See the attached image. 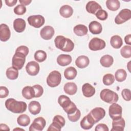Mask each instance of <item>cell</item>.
Listing matches in <instances>:
<instances>
[{
	"mask_svg": "<svg viewBox=\"0 0 131 131\" xmlns=\"http://www.w3.org/2000/svg\"><path fill=\"white\" fill-rule=\"evenodd\" d=\"M26 10H27L25 6L21 4L18 5L14 8V13L18 15H21L24 14L26 13Z\"/></svg>",
	"mask_w": 131,
	"mask_h": 131,
	"instance_id": "60d3db41",
	"label": "cell"
},
{
	"mask_svg": "<svg viewBox=\"0 0 131 131\" xmlns=\"http://www.w3.org/2000/svg\"><path fill=\"white\" fill-rule=\"evenodd\" d=\"M33 88L35 91V98H38L42 96L43 93V89L41 85L39 84H35L33 86Z\"/></svg>",
	"mask_w": 131,
	"mask_h": 131,
	"instance_id": "7bdbcfd3",
	"label": "cell"
},
{
	"mask_svg": "<svg viewBox=\"0 0 131 131\" xmlns=\"http://www.w3.org/2000/svg\"><path fill=\"white\" fill-rule=\"evenodd\" d=\"M39 65L34 61H31L29 62L26 66V70L27 73L31 76H35L39 72Z\"/></svg>",
	"mask_w": 131,
	"mask_h": 131,
	"instance_id": "5bb4252c",
	"label": "cell"
},
{
	"mask_svg": "<svg viewBox=\"0 0 131 131\" xmlns=\"http://www.w3.org/2000/svg\"><path fill=\"white\" fill-rule=\"evenodd\" d=\"M47 53L43 50H37L34 54V59L39 62L44 61L47 58Z\"/></svg>",
	"mask_w": 131,
	"mask_h": 131,
	"instance_id": "8d00e7d4",
	"label": "cell"
},
{
	"mask_svg": "<svg viewBox=\"0 0 131 131\" xmlns=\"http://www.w3.org/2000/svg\"><path fill=\"white\" fill-rule=\"evenodd\" d=\"M85 9L88 13L95 15L97 11L102 9V7L95 1H89L86 5Z\"/></svg>",
	"mask_w": 131,
	"mask_h": 131,
	"instance_id": "ac0fdd59",
	"label": "cell"
},
{
	"mask_svg": "<svg viewBox=\"0 0 131 131\" xmlns=\"http://www.w3.org/2000/svg\"><path fill=\"white\" fill-rule=\"evenodd\" d=\"M58 102L68 115L74 113L77 109L75 103L70 100L69 97L66 95H61L59 96L58 98Z\"/></svg>",
	"mask_w": 131,
	"mask_h": 131,
	"instance_id": "3957f363",
	"label": "cell"
},
{
	"mask_svg": "<svg viewBox=\"0 0 131 131\" xmlns=\"http://www.w3.org/2000/svg\"><path fill=\"white\" fill-rule=\"evenodd\" d=\"M26 26V21L23 18H18L15 19L13 21V28L16 32H23L25 30Z\"/></svg>",
	"mask_w": 131,
	"mask_h": 131,
	"instance_id": "ffe728a7",
	"label": "cell"
},
{
	"mask_svg": "<svg viewBox=\"0 0 131 131\" xmlns=\"http://www.w3.org/2000/svg\"><path fill=\"white\" fill-rule=\"evenodd\" d=\"M65 119L60 115H56L53 119L52 123L48 127L47 130L60 131L62 127L65 125Z\"/></svg>",
	"mask_w": 131,
	"mask_h": 131,
	"instance_id": "8992f818",
	"label": "cell"
},
{
	"mask_svg": "<svg viewBox=\"0 0 131 131\" xmlns=\"http://www.w3.org/2000/svg\"><path fill=\"white\" fill-rule=\"evenodd\" d=\"M16 52H19L23 54H24L25 56H27L29 53V49L27 46H20L18 47L15 50Z\"/></svg>",
	"mask_w": 131,
	"mask_h": 131,
	"instance_id": "f6af8a7d",
	"label": "cell"
},
{
	"mask_svg": "<svg viewBox=\"0 0 131 131\" xmlns=\"http://www.w3.org/2000/svg\"><path fill=\"white\" fill-rule=\"evenodd\" d=\"M14 130H24V129H22V128H14V129H13Z\"/></svg>",
	"mask_w": 131,
	"mask_h": 131,
	"instance_id": "db71d44e",
	"label": "cell"
},
{
	"mask_svg": "<svg viewBox=\"0 0 131 131\" xmlns=\"http://www.w3.org/2000/svg\"><path fill=\"white\" fill-rule=\"evenodd\" d=\"M80 116H81V112L80 110L78 108L77 109V110L74 113L72 114L68 115V117L69 120L71 122H73L77 121L79 119Z\"/></svg>",
	"mask_w": 131,
	"mask_h": 131,
	"instance_id": "ab89813d",
	"label": "cell"
},
{
	"mask_svg": "<svg viewBox=\"0 0 131 131\" xmlns=\"http://www.w3.org/2000/svg\"><path fill=\"white\" fill-rule=\"evenodd\" d=\"M130 61H129V62L128 63V64H127V69H128V71H129V72H130V68H129V64H130Z\"/></svg>",
	"mask_w": 131,
	"mask_h": 131,
	"instance_id": "f5cc1de1",
	"label": "cell"
},
{
	"mask_svg": "<svg viewBox=\"0 0 131 131\" xmlns=\"http://www.w3.org/2000/svg\"><path fill=\"white\" fill-rule=\"evenodd\" d=\"M103 83L105 85H110L115 81V77L112 74H106L104 75L102 79Z\"/></svg>",
	"mask_w": 131,
	"mask_h": 131,
	"instance_id": "74e56055",
	"label": "cell"
},
{
	"mask_svg": "<svg viewBox=\"0 0 131 131\" xmlns=\"http://www.w3.org/2000/svg\"><path fill=\"white\" fill-rule=\"evenodd\" d=\"M96 17L101 20H105L107 19L108 17V14L106 11L103 9H100L95 14Z\"/></svg>",
	"mask_w": 131,
	"mask_h": 131,
	"instance_id": "b9f144b4",
	"label": "cell"
},
{
	"mask_svg": "<svg viewBox=\"0 0 131 131\" xmlns=\"http://www.w3.org/2000/svg\"><path fill=\"white\" fill-rule=\"evenodd\" d=\"M82 91L84 96L85 97H91L95 93V89L89 83H84L82 86Z\"/></svg>",
	"mask_w": 131,
	"mask_h": 131,
	"instance_id": "7402d4cb",
	"label": "cell"
},
{
	"mask_svg": "<svg viewBox=\"0 0 131 131\" xmlns=\"http://www.w3.org/2000/svg\"><path fill=\"white\" fill-rule=\"evenodd\" d=\"M46 124L45 119L42 117L36 118L29 127L30 131H41Z\"/></svg>",
	"mask_w": 131,
	"mask_h": 131,
	"instance_id": "7c38bea8",
	"label": "cell"
},
{
	"mask_svg": "<svg viewBox=\"0 0 131 131\" xmlns=\"http://www.w3.org/2000/svg\"><path fill=\"white\" fill-rule=\"evenodd\" d=\"M121 95L123 98L127 101H129L131 100V93L129 89H123L121 92Z\"/></svg>",
	"mask_w": 131,
	"mask_h": 131,
	"instance_id": "ee69618b",
	"label": "cell"
},
{
	"mask_svg": "<svg viewBox=\"0 0 131 131\" xmlns=\"http://www.w3.org/2000/svg\"><path fill=\"white\" fill-rule=\"evenodd\" d=\"M121 56L125 58H129L131 57L130 46H124L120 50Z\"/></svg>",
	"mask_w": 131,
	"mask_h": 131,
	"instance_id": "f35d334b",
	"label": "cell"
},
{
	"mask_svg": "<svg viewBox=\"0 0 131 131\" xmlns=\"http://www.w3.org/2000/svg\"><path fill=\"white\" fill-rule=\"evenodd\" d=\"M28 110L30 113L34 115L38 114L41 111V105L39 102L32 101L29 104Z\"/></svg>",
	"mask_w": 131,
	"mask_h": 131,
	"instance_id": "83f0119b",
	"label": "cell"
},
{
	"mask_svg": "<svg viewBox=\"0 0 131 131\" xmlns=\"http://www.w3.org/2000/svg\"><path fill=\"white\" fill-rule=\"evenodd\" d=\"M54 29L52 26H46L41 29L40 30V35L41 38L43 39L50 40L54 35Z\"/></svg>",
	"mask_w": 131,
	"mask_h": 131,
	"instance_id": "9a60e30c",
	"label": "cell"
},
{
	"mask_svg": "<svg viewBox=\"0 0 131 131\" xmlns=\"http://www.w3.org/2000/svg\"><path fill=\"white\" fill-rule=\"evenodd\" d=\"M11 36V32L9 27L5 24H2L0 26V40L5 42L8 40Z\"/></svg>",
	"mask_w": 131,
	"mask_h": 131,
	"instance_id": "2e32d148",
	"label": "cell"
},
{
	"mask_svg": "<svg viewBox=\"0 0 131 131\" xmlns=\"http://www.w3.org/2000/svg\"><path fill=\"white\" fill-rule=\"evenodd\" d=\"M5 106L8 111L13 113L19 114L26 111L27 105L24 101H18L14 98H9L5 101Z\"/></svg>",
	"mask_w": 131,
	"mask_h": 131,
	"instance_id": "6da1fadb",
	"label": "cell"
},
{
	"mask_svg": "<svg viewBox=\"0 0 131 131\" xmlns=\"http://www.w3.org/2000/svg\"><path fill=\"white\" fill-rule=\"evenodd\" d=\"M89 63V58L85 55H81L78 56L75 61L76 66L80 69H83L87 67Z\"/></svg>",
	"mask_w": 131,
	"mask_h": 131,
	"instance_id": "cb8c5ba5",
	"label": "cell"
},
{
	"mask_svg": "<svg viewBox=\"0 0 131 131\" xmlns=\"http://www.w3.org/2000/svg\"><path fill=\"white\" fill-rule=\"evenodd\" d=\"M0 129H3V130H10V128L8 125H7L5 124L1 123L0 124Z\"/></svg>",
	"mask_w": 131,
	"mask_h": 131,
	"instance_id": "816d5d0a",
	"label": "cell"
},
{
	"mask_svg": "<svg viewBox=\"0 0 131 131\" xmlns=\"http://www.w3.org/2000/svg\"><path fill=\"white\" fill-rule=\"evenodd\" d=\"M26 56L21 53L15 52L12 59V67L18 70L21 69L25 63Z\"/></svg>",
	"mask_w": 131,
	"mask_h": 131,
	"instance_id": "52a82bcc",
	"label": "cell"
},
{
	"mask_svg": "<svg viewBox=\"0 0 131 131\" xmlns=\"http://www.w3.org/2000/svg\"><path fill=\"white\" fill-rule=\"evenodd\" d=\"M125 125V122L122 117L117 120H114L112 122V131H123Z\"/></svg>",
	"mask_w": 131,
	"mask_h": 131,
	"instance_id": "d6986e66",
	"label": "cell"
},
{
	"mask_svg": "<svg viewBox=\"0 0 131 131\" xmlns=\"http://www.w3.org/2000/svg\"><path fill=\"white\" fill-rule=\"evenodd\" d=\"M9 95V91L8 89L3 86L0 87V98H4L7 97Z\"/></svg>",
	"mask_w": 131,
	"mask_h": 131,
	"instance_id": "bcb514c9",
	"label": "cell"
},
{
	"mask_svg": "<svg viewBox=\"0 0 131 131\" xmlns=\"http://www.w3.org/2000/svg\"><path fill=\"white\" fill-rule=\"evenodd\" d=\"M108 113L110 117L114 120H117L122 117V108L116 103H112L109 107Z\"/></svg>",
	"mask_w": 131,
	"mask_h": 131,
	"instance_id": "ba28073f",
	"label": "cell"
},
{
	"mask_svg": "<svg viewBox=\"0 0 131 131\" xmlns=\"http://www.w3.org/2000/svg\"><path fill=\"white\" fill-rule=\"evenodd\" d=\"M75 34L78 36H82L85 35L88 32V29L84 25L79 24L75 26L73 29Z\"/></svg>",
	"mask_w": 131,
	"mask_h": 131,
	"instance_id": "f546056e",
	"label": "cell"
},
{
	"mask_svg": "<svg viewBox=\"0 0 131 131\" xmlns=\"http://www.w3.org/2000/svg\"><path fill=\"white\" fill-rule=\"evenodd\" d=\"M127 74L126 71L122 69H118L115 74V78L118 82H122L126 79Z\"/></svg>",
	"mask_w": 131,
	"mask_h": 131,
	"instance_id": "d590c367",
	"label": "cell"
},
{
	"mask_svg": "<svg viewBox=\"0 0 131 131\" xmlns=\"http://www.w3.org/2000/svg\"><path fill=\"white\" fill-rule=\"evenodd\" d=\"M100 64L104 67H110L114 62L113 57L110 55H104L100 59Z\"/></svg>",
	"mask_w": 131,
	"mask_h": 131,
	"instance_id": "4dcf8cb0",
	"label": "cell"
},
{
	"mask_svg": "<svg viewBox=\"0 0 131 131\" xmlns=\"http://www.w3.org/2000/svg\"><path fill=\"white\" fill-rule=\"evenodd\" d=\"M55 47L63 52H71L74 48V42L69 38L62 35L56 36L54 39Z\"/></svg>",
	"mask_w": 131,
	"mask_h": 131,
	"instance_id": "7a4b0ae2",
	"label": "cell"
},
{
	"mask_svg": "<svg viewBox=\"0 0 131 131\" xmlns=\"http://www.w3.org/2000/svg\"><path fill=\"white\" fill-rule=\"evenodd\" d=\"M100 97L102 100L110 104L116 103L119 99L116 92L108 89L102 90L100 93Z\"/></svg>",
	"mask_w": 131,
	"mask_h": 131,
	"instance_id": "277c9868",
	"label": "cell"
},
{
	"mask_svg": "<svg viewBox=\"0 0 131 131\" xmlns=\"http://www.w3.org/2000/svg\"><path fill=\"white\" fill-rule=\"evenodd\" d=\"M131 35L130 34H128L127 35H126L124 37V41H125V42L130 46L131 45Z\"/></svg>",
	"mask_w": 131,
	"mask_h": 131,
	"instance_id": "681fc988",
	"label": "cell"
},
{
	"mask_svg": "<svg viewBox=\"0 0 131 131\" xmlns=\"http://www.w3.org/2000/svg\"><path fill=\"white\" fill-rule=\"evenodd\" d=\"M107 8L112 11H117L120 7V3L118 0H107L106 1Z\"/></svg>",
	"mask_w": 131,
	"mask_h": 131,
	"instance_id": "d6a6232c",
	"label": "cell"
},
{
	"mask_svg": "<svg viewBox=\"0 0 131 131\" xmlns=\"http://www.w3.org/2000/svg\"><path fill=\"white\" fill-rule=\"evenodd\" d=\"M95 123H96L101 120L105 115V111L100 107H97L93 108L89 113Z\"/></svg>",
	"mask_w": 131,
	"mask_h": 131,
	"instance_id": "4fadbf2b",
	"label": "cell"
},
{
	"mask_svg": "<svg viewBox=\"0 0 131 131\" xmlns=\"http://www.w3.org/2000/svg\"><path fill=\"white\" fill-rule=\"evenodd\" d=\"M95 124L94 121L89 114L84 116L80 121V126L82 128L86 130L91 128Z\"/></svg>",
	"mask_w": 131,
	"mask_h": 131,
	"instance_id": "e0dca14e",
	"label": "cell"
},
{
	"mask_svg": "<svg viewBox=\"0 0 131 131\" xmlns=\"http://www.w3.org/2000/svg\"><path fill=\"white\" fill-rule=\"evenodd\" d=\"M105 46L104 40L97 37L93 38L89 43V49L94 51L101 50L105 47Z\"/></svg>",
	"mask_w": 131,
	"mask_h": 131,
	"instance_id": "30bf717a",
	"label": "cell"
},
{
	"mask_svg": "<svg viewBox=\"0 0 131 131\" xmlns=\"http://www.w3.org/2000/svg\"><path fill=\"white\" fill-rule=\"evenodd\" d=\"M131 18V11L128 9L121 10L115 18V22L117 25L122 24Z\"/></svg>",
	"mask_w": 131,
	"mask_h": 131,
	"instance_id": "9c48e42d",
	"label": "cell"
},
{
	"mask_svg": "<svg viewBox=\"0 0 131 131\" xmlns=\"http://www.w3.org/2000/svg\"><path fill=\"white\" fill-rule=\"evenodd\" d=\"M59 13L64 18H69L73 13V9L70 6L65 5L60 7Z\"/></svg>",
	"mask_w": 131,
	"mask_h": 131,
	"instance_id": "4316f807",
	"label": "cell"
},
{
	"mask_svg": "<svg viewBox=\"0 0 131 131\" xmlns=\"http://www.w3.org/2000/svg\"><path fill=\"white\" fill-rule=\"evenodd\" d=\"M64 92L69 95H73L75 94L77 91V85L72 82L66 83L63 87Z\"/></svg>",
	"mask_w": 131,
	"mask_h": 131,
	"instance_id": "484cf974",
	"label": "cell"
},
{
	"mask_svg": "<svg viewBox=\"0 0 131 131\" xmlns=\"http://www.w3.org/2000/svg\"><path fill=\"white\" fill-rule=\"evenodd\" d=\"M61 80V74L57 71H52L51 73H50L47 78V84L51 88L57 86L60 83Z\"/></svg>",
	"mask_w": 131,
	"mask_h": 131,
	"instance_id": "5b68a950",
	"label": "cell"
},
{
	"mask_svg": "<svg viewBox=\"0 0 131 131\" xmlns=\"http://www.w3.org/2000/svg\"><path fill=\"white\" fill-rule=\"evenodd\" d=\"M95 131H108L109 129L107 126L103 123L98 124L95 128Z\"/></svg>",
	"mask_w": 131,
	"mask_h": 131,
	"instance_id": "7dc6e473",
	"label": "cell"
},
{
	"mask_svg": "<svg viewBox=\"0 0 131 131\" xmlns=\"http://www.w3.org/2000/svg\"><path fill=\"white\" fill-rule=\"evenodd\" d=\"M19 2L21 5H23L24 6H27V5H29L32 2V1L31 0H19Z\"/></svg>",
	"mask_w": 131,
	"mask_h": 131,
	"instance_id": "f907efd6",
	"label": "cell"
},
{
	"mask_svg": "<svg viewBox=\"0 0 131 131\" xmlns=\"http://www.w3.org/2000/svg\"><path fill=\"white\" fill-rule=\"evenodd\" d=\"M77 74L76 69L73 67L67 68L64 71V76L68 80L74 79L76 77Z\"/></svg>",
	"mask_w": 131,
	"mask_h": 131,
	"instance_id": "f1b7e54d",
	"label": "cell"
},
{
	"mask_svg": "<svg viewBox=\"0 0 131 131\" xmlns=\"http://www.w3.org/2000/svg\"><path fill=\"white\" fill-rule=\"evenodd\" d=\"M5 2L7 6L9 7H12L17 3V0H5Z\"/></svg>",
	"mask_w": 131,
	"mask_h": 131,
	"instance_id": "c3c4849f",
	"label": "cell"
},
{
	"mask_svg": "<svg viewBox=\"0 0 131 131\" xmlns=\"http://www.w3.org/2000/svg\"><path fill=\"white\" fill-rule=\"evenodd\" d=\"M29 24L34 28H39L45 24V18L41 15H31L27 18Z\"/></svg>",
	"mask_w": 131,
	"mask_h": 131,
	"instance_id": "8fae6325",
	"label": "cell"
},
{
	"mask_svg": "<svg viewBox=\"0 0 131 131\" xmlns=\"http://www.w3.org/2000/svg\"><path fill=\"white\" fill-rule=\"evenodd\" d=\"M17 122L18 125L21 126H27L30 123V119L28 115L26 114H21L18 117Z\"/></svg>",
	"mask_w": 131,
	"mask_h": 131,
	"instance_id": "e575fe53",
	"label": "cell"
},
{
	"mask_svg": "<svg viewBox=\"0 0 131 131\" xmlns=\"http://www.w3.org/2000/svg\"><path fill=\"white\" fill-rule=\"evenodd\" d=\"M72 60L71 56L68 54H60L57 58V63L62 67H65L70 64Z\"/></svg>",
	"mask_w": 131,
	"mask_h": 131,
	"instance_id": "44dd1931",
	"label": "cell"
},
{
	"mask_svg": "<svg viewBox=\"0 0 131 131\" xmlns=\"http://www.w3.org/2000/svg\"><path fill=\"white\" fill-rule=\"evenodd\" d=\"M23 96L26 99H31L35 97V93L33 86H26L24 87L21 91Z\"/></svg>",
	"mask_w": 131,
	"mask_h": 131,
	"instance_id": "d4e9b609",
	"label": "cell"
},
{
	"mask_svg": "<svg viewBox=\"0 0 131 131\" xmlns=\"http://www.w3.org/2000/svg\"><path fill=\"white\" fill-rule=\"evenodd\" d=\"M90 32L93 34H99L102 31V27L101 24L97 21H92L89 25Z\"/></svg>",
	"mask_w": 131,
	"mask_h": 131,
	"instance_id": "603a6c76",
	"label": "cell"
},
{
	"mask_svg": "<svg viewBox=\"0 0 131 131\" xmlns=\"http://www.w3.org/2000/svg\"><path fill=\"white\" fill-rule=\"evenodd\" d=\"M110 43L114 48L119 49L123 45V41L120 36L115 35L111 38Z\"/></svg>",
	"mask_w": 131,
	"mask_h": 131,
	"instance_id": "1f68e13d",
	"label": "cell"
},
{
	"mask_svg": "<svg viewBox=\"0 0 131 131\" xmlns=\"http://www.w3.org/2000/svg\"><path fill=\"white\" fill-rule=\"evenodd\" d=\"M6 74L8 79L15 80L18 76V70L13 67H11L7 69Z\"/></svg>",
	"mask_w": 131,
	"mask_h": 131,
	"instance_id": "836d02e7",
	"label": "cell"
}]
</instances>
